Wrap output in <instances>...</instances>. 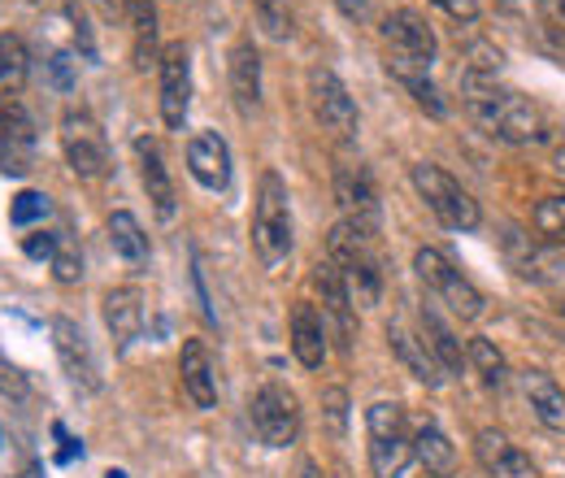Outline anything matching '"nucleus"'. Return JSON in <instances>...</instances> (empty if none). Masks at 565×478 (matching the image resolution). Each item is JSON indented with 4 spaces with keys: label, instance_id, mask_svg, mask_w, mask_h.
<instances>
[{
    "label": "nucleus",
    "instance_id": "obj_19",
    "mask_svg": "<svg viewBox=\"0 0 565 478\" xmlns=\"http://www.w3.org/2000/svg\"><path fill=\"white\" fill-rule=\"evenodd\" d=\"M231 96L244 118L257 114V105H262V57H257L253 40H235V49H231Z\"/></svg>",
    "mask_w": 565,
    "mask_h": 478
},
{
    "label": "nucleus",
    "instance_id": "obj_10",
    "mask_svg": "<svg viewBox=\"0 0 565 478\" xmlns=\"http://www.w3.org/2000/svg\"><path fill=\"white\" fill-rule=\"evenodd\" d=\"M62 152L71 161V170L78 179H100L109 170V148H105V136L96 127V118L87 109H71L62 118Z\"/></svg>",
    "mask_w": 565,
    "mask_h": 478
},
{
    "label": "nucleus",
    "instance_id": "obj_34",
    "mask_svg": "<svg viewBox=\"0 0 565 478\" xmlns=\"http://www.w3.org/2000/svg\"><path fill=\"white\" fill-rule=\"evenodd\" d=\"M49 266H53V278H57L62 287H74V283L83 278V257H78V248H74L71 240H62V248H57V257H53Z\"/></svg>",
    "mask_w": 565,
    "mask_h": 478
},
{
    "label": "nucleus",
    "instance_id": "obj_11",
    "mask_svg": "<svg viewBox=\"0 0 565 478\" xmlns=\"http://www.w3.org/2000/svg\"><path fill=\"white\" fill-rule=\"evenodd\" d=\"M335 201H340V213H344V226H353L361 240H374L379 235L383 209H379L374 179L361 166H340L335 170Z\"/></svg>",
    "mask_w": 565,
    "mask_h": 478
},
{
    "label": "nucleus",
    "instance_id": "obj_30",
    "mask_svg": "<svg viewBox=\"0 0 565 478\" xmlns=\"http://www.w3.org/2000/svg\"><path fill=\"white\" fill-rule=\"evenodd\" d=\"M26 70H31L26 44L18 35H0V92H18L26 83Z\"/></svg>",
    "mask_w": 565,
    "mask_h": 478
},
{
    "label": "nucleus",
    "instance_id": "obj_14",
    "mask_svg": "<svg viewBox=\"0 0 565 478\" xmlns=\"http://www.w3.org/2000/svg\"><path fill=\"white\" fill-rule=\"evenodd\" d=\"M188 170L205 192L231 188V148L217 131H196L188 139Z\"/></svg>",
    "mask_w": 565,
    "mask_h": 478
},
{
    "label": "nucleus",
    "instance_id": "obj_7",
    "mask_svg": "<svg viewBox=\"0 0 565 478\" xmlns=\"http://www.w3.org/2000/svg\"><path fill=\"white\" fill-rule=\"evenodd\" d=\"M414 270H418V278H423L426 287H430V291H435V296H439V300H444L461 322L483 318V305H488V300H483V291H479L466 274L457 270L439 248H418V253H414Z\"/></svg>",
    "mask_w": 565,
    "mask_h": 478
},
{
    "label": "nucleus",
    "instance_id": "obj_46",
    "mask_svg": "<svg viewBox=\"0 0 565 478\" xmlns=\"http://www.w3.org/2000/svg\"><path fill=\"white\" fill-rule=\"evenodd\" d=\"M300 478H322V475H318L313 466H300Z\"/></svg>",
    "mask_w": 565,
    "mask_h": 478
},
{
    "label": "nucleus",
    "instance_id": "obj_47",
    "mask_svg": "<svg viewBox=\"0 0 565 478\" xmlns=\"http://www.w3.org/2000/svg\"><path fill=\"white\" fill-rule=\"evenodd\" d=\"M105 478H127L122 470H105Z\"/></svg>",
    "mask_w": 565,
    "mask_h": 478
},
{
    "label": "nucleus",
    "instance_id": "obj_44",
    "mask_svg": "<svg viewBox=\"0 0 565 478\" xmlns=\"http://www.w3.org/2000/svg\"><path fill=\"white\" fill-rule=\"evenodd\" d=\"M553 170H557V174H565V144L553 152Z\"/></svg>",
    "mask_w": 565,
    "mask_h": 478
},
{
    "label": "nucleus",
    "instance_id": "obj_1",
    "mask_svg": "<svg viewBox=\"0 0 565 478\" xmlns=\"http://www.w3.org/2000/svg\"><path fill=\"white\" fill-rule=\"evenodd\" d=\"M461 100L466 114L475 118L479 131H488L492 139L504 144H535L548 136V118L535 100H526L522 92H509L495 83V74L488 70H466L461 78Z\"/></svg>",
    "mask_w": 565,
    "mask_h": 478
},
{
    "label": "nucleus",
    "instance_id": "obj_15",
    "mask_svg": "<svg viewBox=\"0 0 565 478\" xmlns=\"http://www.w3.org/2000/svg\"><path fill=\"white\" fill-rule=\"evenodd\" d=\"M53 348H57V357H62L66 374H71L78 387H87V392H96V387H100L92 343H87L83 327H78L74 318H53Z\"/></svg>",
    "mask_w": 565,
    "mask_h": 478
},
{
    "label": "nucleus",
    "instance_id": "obj_17",
    "mask_svg": "<svg viewBox=\"0 0 565 478\" xmlns=\"http://www.w3.org/2000/svg\"><path fill=\"white\" fill-rule=\"evenodd\" d=\"M136 161H140V183L143 192H148V201H152V209H157V217L170 222L174 217V183H170V170H166V157H161L157 139H136Z\"/></svg>",
    "mask_w": 565,
    "mask_h": 478
},
{
    "label": "nucleus",
    "instance_id": "obj_29",
    "mask_svg": "<svg viewBox=\"0 0 565 478\" xmlns=\"http://www.w3.org/2000/svg\"><path fill=\"white\" fill-rule=\"evenodd\" d=\"M466 361L475 365V374L492 387V392H500L504 383H509V365H504V357H500V348H495L492 340H470V348H466Z\"/></svg>",
    "mask_w": 565,
    "mask_h": 478
},
{
    "label": "nucleus",
    "instance_id": "obj_42",
    "mask_svg": "<svg viewBox=\"0 0 565 478\" xmlns=\"http://www.w3.org/2000/svg\"><path fill=\"white\" fill-rule=\"evenodd\" d=\"M540 9H544V18L553 26H565V0H540Z\"/></svg>",
    "mask_w": 565,
    "mask_h": 478
},
{
    "label": "nucleus",
    "instance_id": "obj_23",
    "mask_svg": "<svg viewBox=\"0 0 565 478\" xmlns=\"http://www.w3.org/2000/svg\"><path fill=\"white\" fill-rule=\"evenodd\" d=\"M418 327H423V343L430 348V357L439 361V370H444V374H461V365H466V348H461V340H457V331L439 318L435 305H423V309H418Z\"/></svg>",
    "mask_w": 565,
    "mask_h": 478
},
{
    "label": "nucleus",
    "instance_id": "obj_4",
    "mask_svg": "<svg viewBox=\"0 0 565 478\" xmlns=\"http://www.w3.org/2000/svg\"><path fill=\"white\" fill-rule=\"evenodd\" d=\"M365 439H370V470L374 478H401L414 461V435L401 405L379 401L365 410Z\"/></svg>",
    "mask_w": 565,
    "mask_h": 478
},
{
    "label": "nucleus",
    "instance_id": "obj_49",
    "mask_svg": "<svg viewBox=\"0 0 565 478\" xmlns=\"http://www.w3.org/2000/svg\"><path fill=\"white\" fill-rule=\"evenodd\" d=\"M0 439H4V435H0Z\"/></svg>",
    "mask_w": 565,
    "mask_h": 478
},
{
    "label": "nucleus",
    "instance_id": "obj_36",
    "mask_svg": "<svg viewBox=\"0 0 565 478\" xmlns=\"http://www.w3.org/2000/svg\"><path fill=\"white\" fill-rule=\"evenodd\" d=\"M0 396H4V401H26V396H31L26 374H22L4 352H0Z\"/></svg>",
    "mask_w": 565,
    "mask_h": 478
},
{
    "label": "nucleus",
    "instance_id": "obj_2",
    "mask_svg": "<svg viewBox=\"0 0 565 478\" xmlns=\"http://www.w3.org/2000/svg\"><path fill=\"white\" fill-rule=\"evenodd\" d=\"M383 35V49H387V70L401 78V83H414V78H430L435 66V31L426 26L423 13L414 9H392L379 26Z\"/></svg>",
    "mask_w": 565,
    "mask_h": 478
},
{
    "label": "nucleus",
    "instance_id": "obj_24",
    "mask_svg": "<svg viewBox=\"0 0 565 478\" xmlns=\"http://www.w3.org/2000/svg\"><path fill=\"white\" fill-rule=\"evenodd\" d=\"M522 396H526V405L531 413L548 426V431H565V392L544 374V370H526L522 379Z\"/></svg>",
    "mask_w": 565,
    "mask_h": 478
},
{
    "label": "nucleus",
    "instance_id": "obj_25",
    "mask_svg": "<svg viewBox=\"0 0 565 478\" xmlns=\"http://www.w3.org/2000/svg\"><path fill=\"white\" fill-rule=\"evenodd\" d=\"M387 343H392V352L405 361V370H409L418 383H426V387H439V383H444V370H439V361L430 357V348H426L418 336H409L401 322L387 327Z\"/></svg>",
    "mask_w": 565,
    "mask_h": 478
},
{
    "label": "nucleus",
    "instance_id": "obj_45",
    "mask_svg": "<svg viewBox=\"0 0 565 478\" xmlns=\"http://www.w3.org/2000/svg\"><path fill=\"white\" fill-rule=\"evenodd\" d=\"M18 478H44V470H40V466L31 461V466H22V475H18Z\"/></svg>",
    "mask_w": 565,
    "mask_h": 478
},
{
    "label": "nucleus",
    "instance_id": "obj_38",
    "mask_svg": "<svg viewBox=\"0 0 565 478\" xmlns=\"http://www.w3.org/2000/svg\"><path fill=\"white\" fill-rule=\"evenodd\" d=\"M435 9H444L448 18H457V22H475L479 18V0H430Z\"/></svg>",
    "mask_w": 565,
    "mask_h": 478
},
{
    "label": "nucleus",
    "instance_id": "obj_26",
    "mask_svg": "<svg viewBox=\"0 0 565 478\" xmlns=\"http://www.w3.org/2000/svg\"><path fill=\"white\" fill-rule=\"evenodd\" d=\"M414 457L423 461L426 475H435V478H448L457 470V448H452V439H448L430 417L418 422V431H414Z\"/></svg>",
    "mask_w": 565,
    "mask_h": 478
},
{
    "label": "nucleus",
    "instance_id": "obj_43",
    "mask_svg": "<svg viewBox=\"0 0 565 478\" xmlns=\"http://www.w3.org/2000/svg\"><path fill=\"white\" fill-rule=\"evenodd\" d=\"M335 4H340V13H344V18H365V13H370V0H335Z\"/></svg>",
    "mask_w": 565,
    "mask_h": 478
},
{
    "label": "nucleus",
    "instance_id": "obj_3",
    "mask_svg": "<svg viewBox=\"0 0 565 478\" xmlns=\"http://www.w3.org/2000/svg\"><path fill=\"white\" fill-rule=\"evenodd\" d=\"M253 248H257V257H262L270 270L291 257V205H287V183H282L275 170H266L262 183H257Z\"/></svg>",
    "mask_w": 565,
    "mask_h": 478
},
{
    "label": "nucleus",
    "instance_id": "obj_27",
    "mask_svg": "<svg viewBox=\"0 0 565 478\" xmlns=\"http://www.w3.org/2000/svg\"><path fill=\"white\" fill-rule=\"evenodd\" d=\"M109 244H114V253H118L122 262H131V266H143V262H148V235H143L140 217L127 213V209L109 213Z\"/></svg>",
    "mask_w": 565,
    "mask_h": 478
},
{
    "label": "nucleus",
    "instance_id": "obj_48",
    "mask_svg": "<svg viewBox=\"0 0 565 478\" xmlns=\"http://www.w3.org/2000/svg\"><path fill=\"white\" fill-rule=\"evenodd\" d=\"M562 314H565V305H562Z\"/></svg>",
    "mask_w": 565,
    "mask_h": 478
},
{
    "label": "nucleus",
    "instance_id": "obj_8",
    "mask_svg": "<svg viewBox=\"0 0 565 478\" xmlns=\"http://www.w3.org/2000/svg\"><path fill=\"white\" fill-rule=\"evenodd\" d=\"M309 105H313V118L322 123V131H331L335 139L353 144L361 118H356L353 96H349V87L340 83L335 70H327V66L309 70Z\"/></svg>",
    "mask_w": 565,
    "mask_h": 478
},
{
    "label": "nucleus",
    "instance_id": "obj_18",
    "mask_svg": "<svg viewBox=\"0 0 565 478\" xmlns=\"http://www.w3.org/2000/svg\"><path fill=\"white\" fill-rule=\"evenodd\" d=\"M179 374H183V392L192 396L196 410L217 405V374H213V357L205 340H188L179 352Z\"/></svg>",
    "mask_w": 565,
    "mask_h": 478
},
{
    "label": "nucleus",
    "instance_id": "obj_39",
    "mask_svg": "<svg viewBox=\"0 0 565 478\" xmlns=\"http://www.w3.org/2000/svg\"><path fill=\"white\" fill-rule=\"evenodd\" d=\"M53 435L62 439V448H57V466H71V461H78V457H83V444L66 435V426H62V422H53Z\"/></svg>",
    "mask_w": 565,
    "mask_h": 478
},
{
    "label": "nucleus",
    "instance_id": "obj_28",
    "mask_svg": "<svg viewBox=\"0 0 565 478\" xmlns=\"http://www.w3.org/2000/svg\"><path fill=\"white\" fill-rule=\"evenodd\" d=\"M127 18H131V31H136V66L148 70L152 62H161L157 57V4L152 0H131V9H127Z\"/></svg>",
    "mask_w": 565,
    "mask_h": 478
},
{
    "label": "nucleus",
    "instance_id": "obj_40",
    "mask_svg": "<svg viewBox=\"0 0 565 478\" xmlns=\"http://www.w3.org/2000/svg\"><path fill=\"white\" fill-rule=\"evenodd\" d=\"M92 4H96V13H100L105 22H122L127 9H131V0H92Z\"/></svg>",
    "mask_w": 565,
    "mask_h": 478
},
{
    "label": "nucleus",
    "instance_id": "obj_33",
    "mask_svg": "<svg viewBox=\"0 0 565 478\" xmlns=\"http://www.w3.org/2000/svg\"><path fill=\"white\" fill-rule=\"evenodd\" d=\"M49 196L44 192H35V188H26V192H18L13 196V205H9V222L13 226H31V222H44L49 217Z\"/></svg>",
    "mask_w": 565,
    "mask_h": 478
},
{
    "label": "nucleus",
    "instance_id": "obj_41",
    "mask_svg": "<svg viewBox=\"0 0 565 478\" xmlns=\"http://www.w3.org/2000/svg\"><path fill=\"white\" fill-rule=\"evenodd\" d=\"M53 83H57L62 92H71V53H57V57H53Z\"/></svg>",
    "mask_w": 565,
    "mask_h": 478
},
{
    "label": "nucleus",
    "instance_id": "obj_5",
    "mask_svg": "<svg viewBox=\"0 0 565 478\" xmlns=\"http://www.w3.org/2000/svg\"><path fill=\"white\" fill-rule=\"evenodd\" d=\"M327 257L344 274V287H349L353 305H361V309L379 305V296H383V274H379V262H374V253H370V240H361L353 226L335 222L331 235H327Z\"/></svg>",
    "mask_w": 565,
    "mask_h": 478
},
{
    "label": "nucleus",
    "instance_id": "obj_6",
    "mask_svg": "<svg viewBox=\"0 0 565 478\" xmlns=\"http://www.w3.org/2000/svg\"><path fill=\"white\" fill-rule=\"evenodd\" d=\"M409 179H414V188H418V196L426 201V209H430L448 231H479V222H483L479 201H475L448 170H439V166H430V161H418Z\"/></svg>",
    "mask_w": 565,
    "mask_h": 478
},
{
    "label": "nucleus",
    "instance_id": "obj_16",
    "mask_svg": "<svg viewBox=\"0 0 565 478\" xmlns=\"http://www.w3.org/2000/svg\"><path fill=\"white\" fill-rule=\"evenodd\" d=\"M313 287L322 291V305H327V314H331V322H335V331H340V348L349 352V348H353V296H349L344 274H340V266H335L331 257H322V262L313 266Z\"/></svg>",
    "mask_w": 565,
    "mask_h": 478
},
{
    "label": "nucleus",
    "instance_id": "obj_21",
    "mask_svg": "<svg viewBox=\"0 0 565 478\" xmlns=\"http://www.w3.org/2000/svg\"><path fill=\"white\" fill-rule=\"evenodd\" d=\"M105 327L118 348H131L143 331V291L140 287H114L105 291Z\"/></svg>",
    "mask_w": 565,
    "mask_h": 478
},
{
    "label": "nucleus",
    "instance_id": "obj_31",
    "mask_svg": "<svg viewBox=\"0 0 565 478\" xmlns=\"http://www.w3.org/2000/svg\"><path fill=\"white\" fill-rule=\"evenodd\" d=\"M531 222H535V231L544 235V240H553V244H565V196H544L535 213H531Z\"/></svg>",
    "mask_w": 565,
    "mask_h": 478
},
{
    "label": "nucleus",
    "instance_id": "obj_20",
    "mask_svg": "<svg viewBox=\"0 0 565 478\" xmlns=\"http://www.w3.org/2000/svg\"><path fill=\"white\" fill-rule=\"evenodd\" d=\"M475 453H479V466L492 478H540L535 461H531L522 448H513L500 431H479Z\"/></svg>",
    "mask_w": 565,
    "mask_h": 478
},
{
    "label": "nucleus",
    "instance_id": "obj_13",
    "mask_svg": "<svg viewBox=\"0 0 565 478\" xmlns=\"http://www.w3.org/2000/svg\"><path fill=\"white\" fill-rule=\"evenodd\" d=\"M161 123L170 127V131H183V123H188V105H192V62H188V44L183 40H174V44H166L161 49Z\"/></svg>",
    "mask_w": 565,
    "mask_h": 478
},
{
    "label": "nucleus",
    "instance_id": "obj_12",
    "mask_svg": "<svg viewBox=\"0 0 565 478\" xmlns=\"http://www.w3.org/2000/svg\"><path fill=\"white\" fill-rule=\"evenodd\" d=\"M35 166V118L22 100L0 96V174L22 179Z\"/></svg>",
    "mask_w": 565,
    "mask_h": 478
},
{
    "label": "nucleus",
    "instance_id": "obj_32",
    "mask_svg": "<svg viewBox=\"0 0 565 478\" xmlns=\"http://www.w3.org/2000/svg\"><path fill=\"white\" fill-rule=\"evenodd\" d=\"M253 13H257V22H262V31L270 40H287L291 35V9H287V0H253Z\"/></svg>",
    "mask_w": 565,
    "mask_h": 478
},
{
    "label": "nucleus",
    "instance_id": "obj_35",
    "mask_svg": "<svg viewBox=\"0 0 565 478\" xmlns=\"http://www.w3.org/2000/svg\"><path fill=\"white\" fill-rule=\"evenodd\" d=\"M322 413H327L331 435H344V426H349V392L344 387H327L322 392Z\"/></svg>",
    "mask_w": 565,
    "mask_h": 478
},
{
    "label": "nucleus",
    "instance_id": "obj_37",
    "mask_svg": "<svg viewBox=\"0 0 565 478\" xmlns=\"http://www.w3.org/2000/svg\"><path fill=\"white\" fill-rule=\"evenodd\" d=\"M57 248H62V235H53V231H35V235L22 240V253H26L31 262H53Z\"/></svg>",
    "mask_w": 565,
    "mask_h": 478
},
{
    "label": "nucleus",
    "instance_id": "obj_22",
    "mask_svg": "<svg viewBox=\"0 0 565 478\" xmlns=\"http://www.w3.org/2000/svg\"><path fill=\"white\" fill-rule=\"evenodd\" d=\"M291 352L305 370H322V361H327V322L305 300L291 309Z\"/></svg>",
    "mask_w": 565,
    "mask_h": 478
},
{
    "label": "nucleus",
    "instance_id": "obj_9",
    "mask_svg": "<svg viewBox=\"0 0 565 478\" xmlns=\"http://www.w3.org/2000/svg\"><path fill=\"white\" fill-rule=\"evenodd\" d=\"M253 431L262 435V444L266 448H287V444H296V435H300V405H296V396L282 387V383H266L257 396H253Z\"/></svg>",
    "mask_w": 565,
    "mask_h": 478
}]
</instances>
